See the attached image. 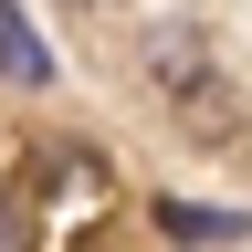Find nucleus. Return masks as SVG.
<instances>
[{
  "instance_id": "nucleus-2",
  "label": "nucleus",
  "mask_w": 252,
  "mask_h": 252,
  "mask_svg": "<svg viewBox=\"0 0 252 252\" xmlns=\"http://www.w3.org/2000/svg\"><path fill=\"white\" fill-rule=\"evenodd\" d=\"M147 63H158V84H168V94H200V84H210V63H200V42H189V32H158Z\"/></svg>"
},
{
  "instance_id": "nucleus-3",
  "label": "nucleus",
  "mask_w": 252,
  "mask_h": 252,
  "mask_svg": "<svg viewBox=\"0 0 252 252\" xmlns=\"http://www.w3.org/2000/svg\"><path fill=\"white\" fill-rule=\"evenodd\" d=\"M158 231H179V242H200V231H242V220H231V210H189V200H168V210H158Z\"/></svg>"
},
{
  "instance_id": "nucleus-1",
  "label": "nucleus",
  "mask_w": 252,
  "mask_h": 252,
  "mask_svg": "<svg viewBox=\"0 0 252 252\" xmlns=\"http://www.w3.org/2000/svg\"><path fill=\"white\" fill-rule=\"evenodd\" d=\"M0 74H11V84H53V42L11 11V0H0Z\"/></svg>"
},
{
  "instance_id": "nucleus-4",
  "label": "nucleus",
  "mask_w": 252,
  "mask_h": 252,
  "mask_svg": "<svg viewBox=\"0 0 252 252\" xmlns=\"http://www.w3.org/2000/svg\"><path fill=\"white\" fill-rule=\"evenodd\" d=\"M0 252H32V200H11V189H0Z\"/></svg>"
}]
</instances>
